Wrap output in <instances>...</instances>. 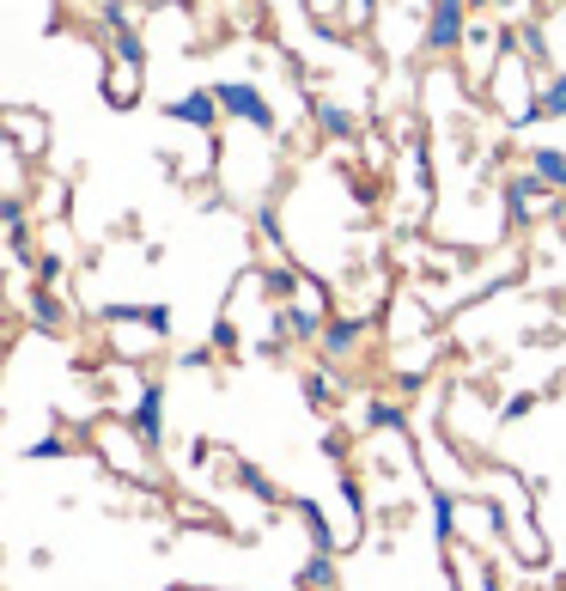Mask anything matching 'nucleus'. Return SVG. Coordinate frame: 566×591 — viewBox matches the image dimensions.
I'll use <instances>...</instances> for the list:
<instances>
[{"label":"nucleus","instance_id":"nucleus-1","mask_svg":"<svg viewBox=\"0 0 566 591\" xmlns=\"http://www.w3.org/2000/svg\"><path fill=\"white\" fill-rule=\"evenodd\" d=\"M463 37H469V0H432L427 7V55L432 62H451L463 49Z\"/></svg>","mask_w":566,"mask_h":591},{"label":"nucleus","instance_id":"nucleus-2","mask_svg":"<svg viewBox=\"0 0 566 591\" xmlns=\"http://www.w3.org/2000/svg\"><path fill=\"white\" fill-rule=\"evenodd\" d=\"M214 92H219V104H226V116H238V123L262 128V135H275L280 128L275 104H268V92H262L256 79H226V86H214Z\"/></svg>","mask_w":566,"mask_h":591},{"label":"nucleus","instance_id":"nucleus-3","mask_svg":"<svg viewBox=\"0 0 566 591\" xmlns=\"http://www.w3.org/2000/svg\"><path fill=\"white\" fill-rule=\"evenodd\" d=\"M554 196H561V189H549L536 172L512 177V184H505V208H512V226H536V219L561 214V208H554Z\"/></svg>","mask_w":566,"mask_h":591},{"label":"nucleus","instance_id":"nucleus-4","mask_svg":"<svg viewBox=\"0 0 566 591\" xmlns=\"http://www.w3.org/2000/svg\"><path fill=\"white\" fill-rule=\"evenodd\" d=\"M128 427L140 433V445H147V452H165V385H159V378H147V385L135 390Z\"/></svg>","mask_w":566,"mask_h":591},{"label":"nucleus","instance_id":"nucleus-5","mask_svg":"<svg viewBox=\"0 0 566 591\" xmlns=\"http://www.w3.org/2000/svg\"><path fill=\"white\" fill-rule=\"evenodd\" d=\"M7 135H13V153L18 159H43V140H49V128H43V116H32V110H7Z\"/></svg>","mask_w":566,"mask_h":591},{"label":"nucleus","instance_id":"nucleus-6","mask_svg":"<svg viewBox=\"0 0 566 591\" xmlns=\"http://www.w3.org/2000/svg\"><path fill=\"white\" fill-rule=\"evenodd\" d=\"M360 336H366V324H360V317H329V324H323V360H353L360 354Z\"/></svg>","mask_w":566,"mask_h":591},{"label":"nucleus","instance_id":"nucleus-7","mask_svg":"<svg viewBox=\"0 0 566 591\" xmlns=\"http://www.w3.org/2000/svg\"><path fill=\"white\" fill-rule=\"evenodd\" d=\"M219 92H184V98H171L165 104V116L171 123H196V128H214V116H219Z\"/></svg>","mask_w":566,"mask_h":591},{"label":"nucleus","instance_id":"nucleus-8","mask_svg":"<svg viewBox=\"0 0 566 591\" xmlns=\"http://www.w3.org/2000/svg\"><path fill=\"white\" fill-rule=\"evenodd\" d=\"M530 172L566 196V147H530Z\"/></svg>","mask_w":566,"mask_h":591},{"label":"nucleus","instance_id":"nucleus-9","mask_svg":"<svg viewBox=\"0 0 566 591\" xmlns=\"http://www.w3.org/2000/svg\"><path fill=\"white\" fill-rule=\"evenodd\" d=\"M299 586L305 591H336V561H329V549H317V555L299 567Z\"/></svg>","mask_w":566,"mask_h":591},{"label":"nucleus","instance_id":"nucleus-10","mask_svg":"<svg viewBox=\"0 0 566 591\" xmlns=\"http://www.w3.org/2000/svg\"><path fill=\"white\" fill-rule=\"evenodd\" d=\"M98 25H104V32H135L140 25V0H110V7H98Z\"/></svg>","mask_w":566,"mask_h":591},{"label":"nucleus","instance_id":"nucleus-11","mask_svg":"<svg viewBox=\"0 0 566 591\" xmlns=\"http://www.w3.org/2000/svg\"><path fill=\"white\" fill-rule=\"evenodd\" d=\"M299 518H305V530H311V543L317 549H336V530H329V518H323L317 500H299Z\"/></svg>","mask_w":566,"mask_h":591},{"label":"nucleus","instance_id":"nucleus-12","mask_svg":"<svg viewBox=\"0 0 566 591\" xmlns=\"http://www.w3.org/2000/svg\"><path fill=\"white\" fill-rule=\"evenodd\" d=\"M366 427H372V433H402V408L378 397V403L366 408Z\"/></svg>","mask_w":566,"mask_h":591},{"label":"nucleus","instance_id":"nucleus-13","mask_svg":"<svg viewBox=\"0 0 566 591\" xmlns=\"http://www.w3.org/2000/svg\"><path fill=\"white\" fill-rule=\"evenodd\" d=\"M542 116H549V123H566V74H554L549 86H542Z\"/></svg>","mask_w":566,"mask_h":591},{"label":"nucleus","instance_id":"nucleus-14","mask_svg":"<svg viewBox=\"0 0 566 591\" xmlns=\"http://www.w3.org/2000/svg\"><path fill=\"white\" fill-rule=\"evenodd\" d=\"M432 525H439V543H451V537H457V500H451V494L432 500Z\"/></svg>","mask_w":566,"mask_h":591},{"label":"nucleus","instance_id":"nucleus-15","mask_svg":"<svg viewBox=\"0 0 566 591\" xmlns=\"http://www.w3.org/2000/svg\"><path fill=\"white\" fill-rule=\"evenodd\" d=\"M317 123H323V135H353V116L341 104H329V98L317 104Z\"/></svg>","mask_w":566,"mask_h":591},{"label":"nucleus","instance_id":"nucleus-16","mask_svg":"<svg viewBox=\"0 0 566 591\" xmlns=\"http://www.w3.org/2000/svg\"><path fill=\"white\" fill-rule=\"evenodd\" d=\"M518 43H524V55H530L536 67H549V37H542V25H524Z\"/></svg>","mask_w":566,"mask_h":591},{"label":"nucleus","instance_id":"nucleus-17","mask_svg":"<svg viewBox=\"0 0 566 591\" xmlns=\"http://www.w3.org/2000/svg\"><path fill=\"white\" fill-rule=\"evenodd\" d=\"M238 482H244L250 494H262V500H280V494H275V482H268V476H262L256 464H238Z\"/></svg>","mask_w":566,"mask_h":591},{"label":"nucleus","instance_id":"nucleus-18","mask_svg":"<svg viewBox=\"0 0 566 591\" xmlns=\"http://www.w3.org/2000/svg\"><path fill=\"white\" fill-rule=\"evenodd\" d=\"M305 390H311V403H317V408L336 403V378H329V373H311V378H305Z\"/></svg>","mask_w":566,"mask_h":591},{"label":"nucleus","instance_id":"nucleus-19","mask_svg":"<svg viewBox=\"0 0 566 591\" xmlns=\"http://www.w3.org/2000/svg\"><path fill=\"white\" fill-rule=\"evenodd\" d=\"M536 408V390H512V397H505V408H500V420H524Z\"/></svg>","mask_w":566,"mask_h":591},{"label":"nucleus","instance_id":"nucleus-20","mask_svg":"<svg viewBox=\"0 0 566 591\" xmlns=\"http://www.w3.org/2000/svg\"><path fill=\"white\" fill-rule=\"evenodd\" d=\"M37 196H43V202H37L43 214H62V208H67V184H62V177H55V184H43Z\"/></svg>","mask_w":566,"mask_h":591},{"label":"nucleus","instance_id":"nucleus-21","mask_svg":"<svg viewBox=\"0 0 566 591\" xmlns=\"http://www.w3.org/2000/svg\"><path fill=\"white\" fill-rule=\"evenodd\" d=\"M104 92L116 98V104H128V98H135V79H128V74H110V79H104Z\"/></svg>","mask_w":566,"mask_h":591},{"label":"nucleus","instance_id":"nucleus-22","mask_svg":"<svg viewBox=\"0 0 566 591\" xmlns=\"http://www.w3.org/2000/svg\"><path fill=\"white\" fill-rule=\"evenodd\" d=\"M214 348H219V354H238V329L219 324V329H214Z\"/></svg>","mask_w":566,"mask_h":591},{"label":"nucleus","instance_id":"nucleus-23","mask_svg":"<svg viewBox=\"0 0 566 591\" xmlns=\"http://www.w3.org/2000/svg\"><path fill=\"white\" fill-rule=\"evenodd\" d=\"M25 457H62V439H55V433H49V439H37V445H32Z\"/></svg>","mask_w":566,"mask_h":591},{"label":"nucleus","instance_id":"nucleus-24","mask_svg":"<svg viewBox=\"0 0 566 591\" xmlns=\"http://www.w3.org/2000/svg\"><path fill=\"white\" fill-rule=\"evenodd\" d=\"M366 13H372V0H348V18H353V25H366Z\"/></svg>","mask_w":566,"mask_h":591},{"label":"nucleus","instance_id":"nucleus-25","mask_svg":"<svg viewBox=\"0 0 566 591\" xmlns=\"http://www.w3.org/2000/svg\"><path fill=\"white\" fill-rule=\"evenodd\" d=\"M554 219H561V232H566V202H561V214H554Z\"/></svg>","mask_w":566,"mask_h":591},{"label":"nucleus","instance_id":"nucleus-26","mask_svg":"<svg viewBox=\"0 0 566 591\" xmlns=\"http://www.w3.org/2000/svg\"><path fill=\"white\" fill-rule=\"evenodd\" d=\"M98 7H110V0H98Z\"/></svg>","mask_w":566,"mask_h":591}]
</instances>
